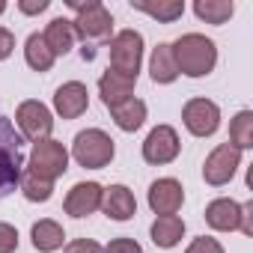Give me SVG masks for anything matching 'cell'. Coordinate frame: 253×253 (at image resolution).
I'll list each match as a JSON object with an SVG mask.
<instances>
[{
	"label": "cell",
	"instance_id": "cell-32",
	"mask_svg": "<svg viewBox=\"0 0 253 253\" xmlns=\"http://www.w3.org/2000/svg\"><path fill=\"white\" fill-rule=\"evenodd\" d=\"M12 51H15V36H12V30L0 27V63H3Z\"/></svg>",
	"mask_w": 253,
	"mask_h": 253
},
{
	"label": "cell",
	"instance_id": "cell-17",
	"mask_svg": "<svg viewBox=\"0 0 253 253\" xmlns=\"http://www.w3.org/2000/svg\"><path fill=\"white\" fill-rule=\"evenodd\" d=\"M42 39H45V45L51 48L54 57H66V54L75 48V42H78V39H75V27H72L69 18H54V21L45 27Z\"/></svg>",
	"mask_w": 253,
	"mask_h": 253
},
{
	"label": "cell",
	"instance_id": "cell-34",
	"mask_svg": "<svg viewBox=\"0 0 253 253\" xmlns=\"http://www.w3.org/2000/svg\"><path fill=\"white\" fill-rule=\"evenodd\" d=\"M6 12V3H3V0H0V15H3Z\"/></svg>",
	"mask_w": 253,
	"mask_h": 253
},
{
	"label": "cell",
	"instance_id": "cell-19",
	"mask_svg": "<svg viewBox=\"0 0 253 253\" xmlns=\"http://www.w3.org/2000/svg\"><path fill=\"white\" fill-rule=\"evenodd\" d=\"M110 116H113V122H116L119 131H137L140 125L146 122V101L128 98V101L110 107Z\"/></svg>",
	"mask_w": 253,
	"mask_h": 253
},
{
	"label": "cell",
	"instance_id": "cell-2",
	"mask_svg": "<svg viewBox=\"0 0 253 253\" xmlns=\"http://www.w3.org/2000/svg\"><path fill=\"white\" fill-rule=\"evenodd\" d=\"M173 60H176V69L179 75H188V78H206L214 66H217V48L209 36L203 33H185L179 36L173 45Z\"/></svg>",
	"mask_w": 253,
	"mask_h": 253
},
{
	"label": "cell",
	"instance_id": "cell-13",
	"mask_svg": "<svg viewBox=\"0 0 253 253\" xmlns=\"http://www.w3.org/2000/svg\"><path fill=\"white\" fill-rule=\"evenodd\" d=\"M86 107H89V89L81 81H69L54 92V110L63 119H78Z\"/></svg>",
	"mask_w": 253,
	"mask_h": 253
},
{
	"label": "cell",
	"instance_id": "cell-33",
	"mask_svg": "<svg viewBox=\"0 0 253 253\" xmlns=\"http://www.w3.org/2000/svg\"><path fill=\"white\" fill-rule=\"evenodd\" d=\"M51 3H48V0H21V3H18V9L24 12V15H39V12H45Z\"/></svg>",
	"mask_w": 253,
	"mask_h": 253
},
{
	"label": "cell",
	"instance_id": "cell-24",
	"mask_svg": "<svg viewBox=\"0 0 253 253\" xmlns=\"http://www.w3.org/2000/svg\"><path fill=\"white\" fill-rule=\"evenodd\" d=\"M194 12L206 24H226L232 18V12H235V3L232 0H197Z\"/></svg>",
	"mask_w": 253,
	"mask_h": 253
},
{
	"label": "cell",
	"instance_id": "cell-20",
	"mask_svg": "<svg viewBox=\"0 0 253 253\" xmlns=\"http://www.w3.org/2000/svg\"><path fill=\"white\" fill-rule=\"evenodd\" d=\"M149 232H152L155 247L170 250V247H176V244L182 241V235H185V220L176 217V214H164V217H155V223H152Z\"/></svg>",
	"mask_w": 253,
	"mask_h": 253
},
{
	"label": "cell",
	"instance_id": "cell-29",
	"mask_svg": "<svg viewBox=\"0 0 253 253\" xmlns=\"http://www.w3.org/2000/svg\"><path fill=\"white\" fill-rule=\"evenodd\" d=\"M104 253H143V247L134 241V238H113L107 247H104Z\"/></svg>",
	"mask_w": 253,
	"mask_h": 253
},
{
	"label": "cell",
	"instance_id": "cell-9",
	"mask_svg": "<svg viewBox=\"0 0 253 253\" xmlns=\"http://www.w3.org/2000/svg\"><path fill=\"white\" fill-rule=\"evenodd\" d=\"M179 152H182V143H179V134L173 125H155L143 140V161L146 164H155V167L170 164L179 158Z\"/></svg>",
	"mask_w": 253,
	"mask_h": 253
},
{
	"label": "cell",
	"instance_id": "cell-28",
	"mask_svg": "<svg viewBox=\"0 0 253 253\" xmlns=\"http://www.w3.org/2000/svg\"><path fill=\"white\" fill-rule=\"evenodd\" d=\"M15 250H18V229L0 220V253H15Z\"/></svg>",
	"mask_w": 253,
	"mask_h": 253
},
{
	"label": "cell",
	"instance_id": "cell-27",
	"mask_svg": "<svg viewBox=\"0 0 253 253\" xmlns=\"http://www.w3.org/2000/svg\"><path fill=\"white\" fill-rule=\"evenodd\" d=\"M185 253H223V244L217 238H211V235H200V238H194L188 244Z\"/></svg>",
	"mask_w": 253,
	"mask_h": 253
},
{
	"label": "cell",
	"instance_id": "cell-14",
	"mask_svg": "<svg viewBox=\"0 0 253 253\" xmlns=\"http://www.w3.org/2000/svg\"><path fill=\"white\" fill-rule=\"evenodd\" d=\"M134 84H137V78H128V75H119V72L107 69V72L98 78V95H101L104 107L110 110V107H116V104H122V101L134 98Z\"/></svg>",
	"mask_w": 253,
	"mask_h": 253
},
{
	"label": "cell",
	"instance_id": "cell-8",
	"mask_svg": "<svg viewBox=\"0 0 253 253\" xmlns=\"http://www.w3.org/2000/svg\"><path fill=\"white\" fill-rule=\"evenodd\" d=\"M182 122L194 137H211L220 128V107L211 98H191L182 107Z\"/></svg>",
	"mask_w": 253,
	"mask_h": 253
},
{
	"label": "cell",
	"instance_id": "cell-16",
	"mask_svg": "<svg viewBox=\"0 0 253 253\" xmlns=\"http://www.w3.org/2000/svg\"><path fill=\"white\" fill-rule=\"evenodd\" d=\"M238 214H241V206L229 197H220V200H211L206 206V223L217 232H232L238 229Z\"/></svg>",
	"mask_w": 253,
	"mask_h": 253
},
{
	"label": "cell",
	"instance_id": "cell-12",
	"mask_svg": "<svg viewBox=\"0 0 253 253\" xmlns=\"http://www.w3.org/2000/svg\"><path fill=\"white\" fill-rule=\"evenodd\" d=\"M101 194H104V188H101L98 182H78V185L66 194L63 209H66V214H72V217H86V214H92V211L101 209Z\"/></svg>",
	"mask_w": 253,
	"mask_h": 253
},
{
	"label": "cell",
	"instance_id": "cell-23",
	"mask_svg": "<svg viewBox=\"0 0 253 253\" xmlns=\"http://www.w3.org/2000/svg\"><path fill=\"white\" fill-rule=\"evenodd\" d=\"M131 6H134L137 12L152 15L155 21H164V24H170V21H176V18H182V15H185V3H182V0H158V3H143V0H131Z\"/></svg>",
	"mask_w": 253,
	"mask_h": 253
},
{
	"label": "cell",
	"instance_id": "cell-5",
	"mask_svg": "<svg viewBox=\"0 0 253 253\" xmlns=\"http://www.w3.org/2000/svg\"><path fill=\"white\" fill-rule=\"evenodd\" d=\"M110 69L119 75H128L137 78L140 63H143V36L137 30H119L110 42Z\"/></svg>",
	"mask_w": 253,
	"mask_h": 253
},
{
	"label": "cell",
	"instance_id": "cell-6",
	"mask_svg": "<svg viewBox=\"0 0 253 253\" xmlns=\"http://www.w3.org/2000/svg\"><path fill=\"white\" fill-rule=\"evenodd\" d=\"M27 170L30 173H36L39 179H48V182H54V179H60L66 170H69V149L60 143V140H39V143H33V149H30V164H27Z\"/></svg>",
	"mask_w": 253,
	"mask_h": 253
},
{
	"label": "cell",
	"instance_id": "cell-18",
	"mask_svg": "<svg viewBox=\"0 0 253 253\" xmlns=\"http://www.w3.org/2000/svg\"><path fill=\"white\" fill-rule=\"evenodd\" d=\"M30 238H33V247H36L39 253H54V250H60V247L66 244L63 226H60L57 220H51V217L36 220L33 229H30Z\"/></svg>",
	"mask_w": 253,
	"mask_h": 253
},
{
	"label": "cell",
	"instance_id": "cell-26",
	"mask_svg": "<svg viewBox=\"0 0 253 253\" xmlns=\"http://www.w3.org/2000/svg\"><path fill=\"white\" fill-rule=\"evenodd\" d=\"M18 188H21V194H24L30 203H48V200L54 197V182L39 179V176H36V173H30V170H24V173H21Z\"/></svg>",
	"mask_w": 253,
	"mask_h": 253
},
{
	"label": "cell",
	"instance_id": "cell-1",
	"mask_svg": "<svg viewBox=\"0 0 253 253\" xmlns=\"http://www.w3.org/2000/svg\"><path fill=\"white\" fill-rule=\"evenodd\" d=\"M66 3L78 12V18L72 21L75 27V39H81V57L84 60H95V51L98 45H107L113 39V15L104 3H98V0H86V3H81V0H66Z\"/></svg>",
	"mask_w": 253,
	"mask_h": 253
},
{
	"label": "cell",
	"instance_id": "cell-25",
	"mask_svg": "<svg viewBox=\"0 0 253 253\" xmlns=\"http://www.w3.org/2000/svg\"><path fill=\"white\" fill-rule=\"evenodd\" d=\"M229 146H235L238 152L253 146V110H241V113L232 116V122H229Z\"/></svg>",
	"mask_w": 253,
	"mask_h": 253
},
{
	"label": "cell",
	"instance_id": "cell-10",
	"mask_svg": "<svg viewBox=\"0 0 253 253\" xmlns=\"http://www.w3.org/2000/svg\"><path fill=\"white\" fill-rule=\"evenodd\" d=\"M238 167H241V152L235 146H229V143H220V146H214L209 152V158L203 164V179L211 188H220L235 176Z\"/></svg>",
	"mask_w": 253,
	"mask_h": 253
},
{
	"label": "cell",
	"instance_id": "cell-11",
	"mask_svg": "<svg viewBox=\"0 0 253 253\" xmlns=\"http://www.w3.org/2000/svg\"><path fill=\"white\" fill-rule=\"evenodd\" d=\"M182 203H185V188H182V182L179 179H155L152 185H149V209L158 214V217H164V214H176L179 209H182Z\"/></svg>",
	"mask_w": 253,
	"mask_h": 253
},
{
	"label": "cell",
	"instance_id": "cell-31",
	"mask_svg": "<svg viewBox=\"0 0 253 253\" xmlns=\"http://www.w3.org/2000/svg\"><path fill=\"white\" fill-rule=\"evenodd\" d=\"M238 229L244 235H253V203H244L241 206V214H238Z\"/></svg>",
	"mask_w": 253,
	"mask_h": 253
},
{
	"label": "cell",
	"instance_id": "cell-4",
	"mask_svg": "<svg viewBox=\"0 0 253 253\" xmlns=\"http://www.w3.org/2000/svg\"><path fill=\"white\" fill-rule=\"evenodd\" d=\"M116 155V146H113V137L101 128H86L75 137L72 143V158L86 167V170H101L113 161Z\"/></svg>",
	"mask_w": 253,
	"mask_h": 253
},
{
	"label": "cell",
	"instance_id": "cell-30",
	"mask_svg": "<svg viewBox=\"0 0 253 253\" xmlns=\"http://www.w3.org/2000/svg\"><path fill=\"white\" fill-rule=\"evenodd\" d=\"M66 253H104V247L92 238H75L66 244Z\"/></svg>",
	"mask_w": 253,
	"mask_h": 253
},
{
	"label": "cell",
	"instance_id": "cell-15",
	"mask_svg": "<svg viewBox=\"0 0 253 253\" xmlns=\"http://www.w3.org/2000/svg\"><path fill=\"white\" fill-rule=\"evenodd\" d=\"M101 211L110 220H131L137 214V200L125 185H110L101 194Z\"/></svg>",
	"mask_w": 253,
	"mask_h": 253
},
{
	"label": "cell",
	"instance_id": "cell-22",
	"mask_svg": "<svg viewBox=\"0 0 253 253\" xmlns=\"http://www.w3.org/2000/svg\"><path fill=\"white\" fill-rule=\"evenodd\" d=\"M24 60H27V66H30L33 72H48L57 57H54L51 48L45 45L42 33H30L27 42H24Z\"/></svg>",
	"mask_w": 253,
	"mask_h": 253
},
{
	"label": "cell",
	"instance_id": "cell-7",
	"mask_svg": "<svg viewBox=\"0 0 253 253\" xmlns=\"http://www.w3.org/2000/svg\"><path fill=\"white\" fill-rule=\"evenodd\" d=\"M15 125L21 128V134H24L30 143H39V140H48V137H51V131H54V116H51V110H48L42 101L30 98V101H21V104H18V110H15Z\"/></svg>",
	"mask_w": 253,
	"mask_h": 253
},
{
	"label": "cell",
	"instance_id": "cell-21",
	"mask_svg": "<svg viewBox=\"0 0 253 253\" xmlns=\"http://www.w3.org/2000/svg\"><path fill=\"white\" fill-rule=\"evenodd\" d=\"M149 75H152L155 84H173V81L179 78V69H176V60H173V48H170V42H158V48L152 51Z\"/></svg>",
	"mask_w": 253,
	"mask_h": 253
},
{
	"label": "cell",
	"instance_id": "cell-3",
	"mask_svg": "<svg viewBox=\"0 0 253 253\" xmlns=\"http://www.w3.org/2000/svg\"><path fill=\"white\" fill-rule=\"evenodd\" d=\"M24 173V143L9 116H0V200H6Z\"/></svg>",
	"mask_w": 253,
	"mask_h": 253
}]
</instances>
